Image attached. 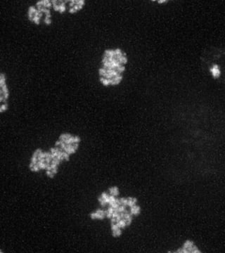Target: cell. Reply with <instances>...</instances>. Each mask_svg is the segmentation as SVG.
<instances>
[{
  "mask_svg": "<svg viewBox=\"0 0 225 253\" xmlns=\"http://www.w3.org/2000/svg\"><path fill=\"white\" fill-rule=\"evenodd\" d=\"M105 217H106V212L102 210H100V209H99L96 212H92V213L90 214V217L92 220H95V219L103 220V219L105 218Z\"/></svg>",
  "mask_w": 225,
  "mask_h": 253,
  "instance_id": "3",
  "label": "cell"
},
{
  "mask_svg": "<svg viewBox=\"0 0 225 253\" xmlns=\"http://www.w3.org/2000/svg\"><path fill=\"white\" fill-rule=\"evenodd\" d=\"M120 202H121V204L125 206H127V198H122L120 199Z\"/></svg>",
  "mask_w": 225,
  "mask_h": 253,
  "instance_id": "16",
  "label": "cell"
},
{
  "mask_svg": "<svg viewBox=\"0 0 225 253\" xmlns=\"http://www.w3.org/2000/svg\"><path fill=\"white\" fill-rule=\"evenodd\" d=\"M195 246L194 242L191 240H187L184 243L183 248L186 250V252H192L193 248Z\"/></svg>",
  "mask_w": 225,
  "mask_h": 253,
  "instance_id": "7",
  "label": "cell"
},
{
  "mask_svg": "<svg viewBox=\"0 0 225 253\" xmlns=\"http://www.w3.org/2000/svg\"><path fill=\"white\" fill-rule=\"evenodd\" d=\"M109 192L111 196H116L119 195V190H118V188L116 187V186H113V187L110 188Z\"/></svg>",
  "mask_w": 225,
  "mask_h": 253,
  "instance_id": "10",
  "label": "cell"
},
{
  "mask_svg": "<svg viewBox=\"0 0 225 253\" xmlns=\"http://www.w3.org/2000/svg\"><path fill=\"white\" fill-rule=\"evenodd\" d=\"M165 1H158V2L160 3V4H161L162 2H165Z\"/></svg>",
  "mask_w": 225,
  "mask_h": 253,
  "instance_id": "19",
  "label": "cell"
},
{
  "mask_svg": "<svg viewBox=\"0 0 225 253\" xmlns=\"http://www.w3.org/2000/svg\"><path fill=\"white\" fill-rule=\"evenodd\" d=\"M37 11V8L35 7V6H30V7L28 8V19L30 20V21L33 20L34 15H35V12H36Z\"/></svg>",
  "mask_w": 225,
  "mask_h": 253,
  "instance_id": "9",
  "label": "cell"
},
{
  "mask_svg": "<svg viewBox=\"0 0 225 253\" xmlns=\"http://www.w3.org/2000/svg\"><path fill=\"white\" fill-rule=\"evenodd\" d=\"M51 1L55 11H59L60 13H63L66 11L65 4L66 2H68V1H61L60 4H59V1L56 0H52Z\"/></svg>",
  "mask_w": 225,
  "mask_h": 253,
  "instance_id": "2",
  "label": "cell"
},
{
  "mask_svg": "<svg viewBox=\"0 0 225 253\" xmlns=\"http://www.w3.org/2000/svg\"><path fill=\"white\" fill-rule=\"evenodd\" d=\"M128 59L121 49H106L103 55L102 67L99 70V81L105 86L118 85L123 79L125 64Z\"/></svg>",
  "mask_w": 225,
  "mask_h": 253,
  "instance_id": "1",
  "label": "cell"
},
{
  "mask_svg": "<svg viewBox=\"0 0 225 253\" xmlns=\"http://www.w3.org/2000/svg\"><path fill=\"white\" fill-rule=\"evenodd\" d=\"M109 196H109L106 193H102V194H101V196L99 197V201L102 206H105L107 203H109Z\"/></svg>",
  "mask_w": 225,
  "mask_h": 253,
  "instance_id": "6",
  "label": "cell"
},
{
  "mask_svg": "<svg viewBox=\"0 0 225 253\" xmlns=\"http://www.w3.org/2000/svg\"><path fill=\"white\" fill-rule=\"evenodd\" d=\"M8 109V104L7 103H4L0 107V113H4V111L7 110Z\"/></svg>",
  "mask_w": 225,
  "mask_h": 253,
  "instance_id": "15",
  "label": "cell"
},
{
  "mask_svg": "<svg viewBox=\"0 0 225 253\" xmlns=\"http://www.w3.org/2000/svg\"><path fill=\"white\" fill-rule=\"evenodd\" d=\"M116 211V209H114L112 207H110V208L108 209L106 211V217H108V218L111 219V217H112L113 213H114V212Z\"/></svg>",
  "mask_w": 225,
  "mask_h": 253,
  "instance_id": "12",
  "label": "cell"
},
{
  "mask_svg": "<svg viewBox=\"0 0 225 253\" xmlns=\"http://www.w3.org/2000/svg\"><path fill=\"white\" fill-rule=\"evenodd\" d=\"M46 174L49 176V177H50V178H54L55 176V174H54L53 172H52V170H47Z\"/></svg>",
  "mask_w": 225,
  "mask_h": 253,
  "instance_id": "17",
  "label": "cell"
},
{
  "mask_svg": "<svg viewBox=\"0 0 225 253\" xmlns=\"http://www.w3.org/2000/svg\"><path fill=\"white\" fill-rule=\"evenodd\" d=\"M69 11V13H77V11H76L73 8H69V11Z\"/></svg>",
  "mask_w": 225,
  "mask_h": 253,
  "instance_id": "18",
  "label": "cell"
},
{
  "mask_svg": "<svg viewBox=\"0 0 225 253\" xmlns=\"http://www.w3.org/2000/svg\"><path fill=\"white\" fill-rule=\"evenodd\" d=\"M4 84H6V76L3 72H1L0 74V87L4 86Z\"/></svg>",
  "mask_w": 225,
  "mask_h": 253,
  "instance_id": "13",
  "label": "cell"
},
{
  "mask_svg": "<svg viewBox=\"0 0 225 253\" xmlns=\"http://www.w3.org/2000/svg\"><path fill=\"white\" fill-rule=\"evenodd\" d=\"M137 203V200L135 198H127V205L130 208L133 207L134 205H136V203Z\"/></svg>",
  "mask_w": 225,
  "mask_h": 253,
  "instance_id": "11",
  "label": "cell"
},
{
  "mask_svg": "<svg viewBox=\"0 0 225 253\" xmlns=\"http://www.w3.org/2000/svg\"><path fill=\"white\" fill-rule=\"evenodd\" d=\"M111 230H112V234L114 237H119L122 234L121 229L117 225L116 223H111Z\"/></svg>",
  "mask_w": 225,
  "mask_h": 253,
  "instance_id": "4",
  "label": "cell"
},
{
  "mask_svg": "<svg viewBox=\"0 0 225 253\" xmlns=\"http://www.w3.org/2000/svg\"><path fill=\"white\" fill-rule=\"evenodd\" d=\"M140 212H141V208L138 205H134L133 207H132L131 210H130V213L132 214V215H135V216H137L139 215Z\"/></svg>",
  "mask_w": 225,
  "mask_h": 253,
  "instance_id": "8",
  "label": "cell"
},
{
  "mask_svg": "<svg viewBox=\"0 0 225 253\" xmlns=\"http://www.w3.org/2000/svg\"><path fill=\"white\" fill-rule=\"evenodd\" d=\"M117 225L118 226V227H120V228H122V229H123V228H125V227H127V224H126V222H125V220H123V219H122L121 220H120L119 222H117Z\"/></svg>",
  "mask_w": 225,
  "mask_h": 253,
  "instance_id": "14",
  "label": "cell"
},
{
  "mask_svg": "<svg viewBox=\"0 0 225 253\" xmlns=\"http://www.w3.org/2000/svg\"><path fill=\"white\" fill-rule=\"evenodd\" d=\"M210 72L212 73V77H214L215 79H217V78L219 77V76H220L221 75L220 69H219V66L217 65H213L212 67L210 69Z\"/></svg>",
  "mask_w": 225,
  "mask_h": 253,
  "instance_id": "5",
  "label": "cell"
}]
</instances>
